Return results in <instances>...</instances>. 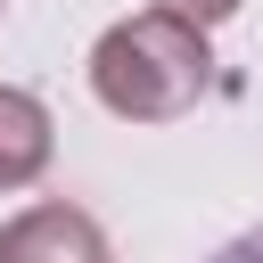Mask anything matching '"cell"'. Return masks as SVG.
Instances as JSON below:
<instances>
[{"label":"cell","instance_id":"obj_5","mask_svg":"<svg viewBox=\"0 0 263 263\" xmlns=\"http://www.w3.org/2000/svg\"><path fill=\"white\" fill-rule=\"evenodd\" d=\"M214 263H263V230H247V238H230Z\"/></svg>","mask_w":263,"mask_h":263},{"label":"cell","instance_id":"obj_4","mask_svg":"<svg viewBox=\"0 0 263 263\" xmlns=\"http://www.w3.org/2000/svg\"><path fill=\"white\" fill-rule=\"evenodd\" d=\"M156 16H173V25H197V33H214L222 16H238V0H148Z\"/></svg>","mask_w":263,"mask_h":263},{"label":"cell","instance_id":"obj_2","mask_svg":"<svg viewBox=\"0 0 263 263\" xmlns=\"http://www.w3.org/2000/svg\"><path fill=\"white\" fill-rule=\"evenodd\" d=\"M0 263H107V230L82 205H25L0 222Z\"/></svg>","mask_w":263,"mask_h":263},{"label":"cell","instance_id":"obj_1","mask_svg":"<svg viewBox=\"0 0 263 263\" xmlns=\"http://www.w3.org/2000/svg\"><path fill=\"white\" fill-rule=\"evenodd\" d=\"M205 82H214L205 33H197V25H173V16H156V8L107 25L99 49H90V90H99V107L123 115V123H173V115H189V107L205 99Z\"/></svg>","mask_w":263,"mask_h":263},{"label":"cell","instance_id":"obj_3","mask_svg":"<svg viewBox=\"0 0 263 263\" xmlns=\"http://www.w3.org/2000/svg\"><path fill=\"white\" fill-rule=\"evenodd\" d=\"M49 156H58L49 107H41L33 90L0 82V197H8V189H33V181L49 173Z\"/></svg>","mask_w":263,"mask_h":263}]
</instances>
